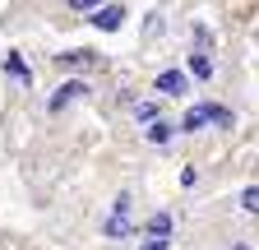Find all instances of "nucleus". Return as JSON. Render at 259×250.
Listing matches in <instances>:
<instances>
[{
	"label": "nucleus",
	"instance_id": "nucleus-1",
	"mask_svg": "<svg viewBox=\"0 0 259 250\" xmlns=\"http://www.w3.org/2000/svg\"><path fill=\"white\" fill-rule=\"evenodd\" d=\"M208 120H218V125H232V111H227V107H190L185 111V120H181V130H204V125Z\"/></svg>",
	"mask_w": 259,
	"mask_h": 250
},
{
	"label": "nucleus",
	"instance_id": "nucleus-11",
	"mask_svg": "<svg viewBox=\"0 0 259 250\" xmlns=\"http://www.w3.org/2000/svg\"><path fill=\"white\" fill-rule=\"evenodd\" d=\"M5 65H10V74H14V79H28V65H23V60H19V56H10V60H5Z\"/></svg>",
	"mask_w": 259,
	"mask_h": 250
},
{
	"label": "nucleus",
	"instance_id": "nucleus-9",
	"mask_svg": "<svg viewBox=\"0 0 259 250\" xmlns=\"http://www.w3.org/2000/svg\"><path fill=\"white\" fill-rule=\"evenodd\" d=\"M241 209L245 213H259V185H250V190L241 195Z\"/></svg>",
	"mask_w": 259,
	"mask_h": 250
},
{
	"label": "nucleus",
	"instance_id": "nucleus-2",
	"mask_svg": "<svg viewBox=\"0 0 259 250\" xmlns=\"http://www.w3.org/2000/svg\"><path fill=\"white\" fill-rule=\"evenodd\" d=\"M107 236H130V195H120L116 199V213L107 218V227H102Z\"/></svg>",
	"mask_w": 259,
	"mask_h": 250
},
{
	"label": "nucleus",
	"instance_id": "nucleus-10",
	"mask_svg": "<svg viewBox=\"0 0 259 250\" xmlns=\"http://www.w3.org/2000/svg\"><path fill=\"white\" fill-rule=\"evenodd\" d=\"M148 139H153V144H167V139H171V130H167V125H162V120H157V125H153V130H148Z\"/></svg>",
	"mask_w": 259,
	"mask_h": 250
},
{
	"label": "nucleus",
	"instance_id": "nucleus-3",
	"mask_svg": "<svg viewBox=\"0 0 259 250\" xmlns=\"http://www.w3.org/2000/svg\"><path fill=\"white\" fill-rule=\"evenodd\" d=\"M120 23H125V10H120V5H97V14H93V28H102V33H116Z\"/></svg>",
	"mask_w": 259,
	"mask_h": 250
},
{
	"label": "nucleus",
	"instance_id": "nucleus-6",
	"mask_svg": "<svg viewBox=\"0 0 259 250\" xmlns=\"http://www.w3.org/2000/svg\"><path fill=\"white\" fill-rule=\"evenodd\" d=\"M74 98H83V84H79V79H70V84L51 98V111H65V102H74Z\"/></svg>",
	"mask_w": 259,
	"mask_h": 250
},
{
	"label": "nucleus",
	"instance_id": "nucleus-5",
	"mask_svg": "<svg viewBox=\"0 0 259 250\" xmlns=\"http://www.w3.org/2000/svg\"><path fill=\"white\" fill-rule=\"evenodd\" d=\"M56 65H60V70H88V65H97V56H93V51H60Z\"/></svg>",
	"mask_w": 259,
	"mask_h": 250
},
{
	"label": "nucleus",
	"instance_id": "nucleus-4",
	"mask_svg": "<svg viewBox=\"0 0 259 250\" xmlns=\"http://www.w3.org/2000/svg\"><path fill=\"white\" fill-rule=\"evenodd\" d=\"M157 93H162V98H181V93H185V74L181 70H162L157 74Z\"/></svg>",
	"mask_w": 259,
	"mask_h": 250
},
{
	"label": "nucleus",
	"instance_id": "nucleus-8",
	"mask_svg": "<svg viewBox=\"0 0 259 250\" xmlns=\"http://www.w3.org/2000/svg\"><path fill=\"white\" fill-rule=\"evenodd\" d=\"M190 74H194V79H208V74H213V60H208L204 51H194V56H190Z\"/></svg>",
	"mask_w": 259,
	"mask_h": 250
},
{
	"label": "nucleus",
	"instance_id": "nucleus-13",
	"mask_svg": "<svg viewBox=\"0 0 259 250\" xmlns=\"http://www.w3.org/2000/svg\"><path fill=\"white\" fill-rule=\"evenodd\" d=\"M232 250H250V245H232Z\"/></svg>",
	"mask_w": 259,
	"mask_h": 250
},
{
	"label": "nucleus",
	"instance_id": "nucleus-12",
	"mask_svg": "<svg viewBox=\"0 0 259 250\" xmlns=\"http://www.w3.org/2000/svg\"><path fill=\"white\" fill-rule=\"evenodd\" d=\"M74 10H93V5H102V0H70Z\"/></svg>",
	"mask_w": 259,
	"mask_h": 250
},
{
	"label": "nucleus",
	"instance_id": "nucleus-7",
	"mask_svg": "<svg viewBox=\"0 0 259 250\" xmlns=\"http://www.w3.org/2000/svg\"><path fill=\"white\" fill-rule=\"evenodd\" d=\"M167 232H171V213H153L148 218V236L153 241H167Z\"/></svg>",
	"mask_w": 259,
	"mask_h": 250
}]
</instances>
